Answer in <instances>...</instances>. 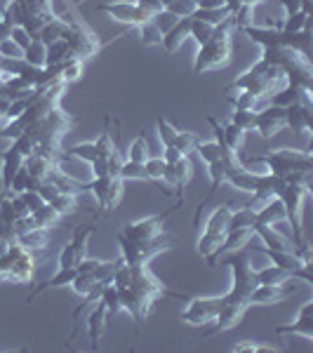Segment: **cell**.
Returning a JSON list of instances; mask_svg holds the SVG:
<instances>
[{"mask_svg":"<svg viewBox=\"0 0 313 353\" xmlns=\"http://www.w3.org/2000/svg\"><path fill=\"white\" fill-rule=\"evenodd\" d=\"M212 31H214L212 24H208V21H203V19H193V17H191V38L198 43V48L210 41Z\"/></svg>","mask_w":313,"mask_h":353,"instance_id":"7bdbcfd3","label":"cell"},{"mask_svg":"<svg viewBox=\"0 0 313 353\" xmlns=\"http://www.w3.org/2000/svg\"><path fill=\"white\" fill-rule=\"evenodd\" d=\"M196 144H198V137L193 134V132H177V137H174V141H172V146L174 149H179L184 156H189V153H193V149H196Z\"/></svg>","mask_w":313,"mask_h":353,"instance_id":"7dc6e473","label":"cell"},{"mask_svg":"<svg viewBox=\"0 0 313 353\" xmlns=\"http://www.w3.org/2000/svg\"><path fill=\"white\" fill-rule=\"evenodd\" d=\"M36 191L41 193V198H43L45 203H52L54 198H57V196H59V193H61V189H59V186L54 184V181H43V184L38 186Z\"/></svg>","mask_w":313,"mask_h":353,"instance_id":"db71d44e","label":"cell"},{"mask_svg":"<svg viewBox=\"0 0 313 353\" xmlns=\"http://www.w3.org/2000/svg\"><path fill=\"white\" fill-rule=\"evenodd\" d=\"M14 241L19 243V245H24L26 250H31V252H43V250L50 248V229H43V226H33V229L19 233Z\"/></svg>","mask_w":313,"mask_h":353,"instance_id":"44dd1931","label":"cell"},{"mask_svg":"<svg viewBox=\"0 0 313 353\" xmlns=\"http://www.w3.org/2000/svg\"><path fill=\"white\" fill-rule=\"evenodd\" d=\"M0 161H3V168H0V181H3V191H10V184H12V176L19 172V168L24 165V156L10 146L8 151L0 153Z\"/></svg>","mask_w":313,"mask_h":353,"instance_id":"ffe728a7","label":"cell"},{"mask_svg":"<svg viewBox=\"0 0 313 353\" xmlns=\"http://www.w3.org/2000/svg\"><path fill=\"white\" fill-rule=\"evenodd\" d=\"M21 59L31 66L43 68L45 59H48V45H45L43 41H31V45H28V48L24 50V54H21Z\"/></svg>","mask_w":313,"mask_h":353,"instance_id":"d6a6232c","label":"cell"},{"mask_svg":"<svg viewBox=\"0 0 313 353\" xmlns=\"http://www.w3.org/2000/svg\"><path fill=\"white\" fill-rule=\"evenodd\" d=\"M304 99H311V90L301 88V85H297V83H287V88L283 90L281 94L271 97V106H281V109H285V106L297 104V101H304Z\"/></svg>","mask_w":313,"mask_h":353,"instance_id":"cb8c5ba5","label":"cell"},{"mask_svg":"<svg viewBox=\"0 0 313 353\" xmlns=\"http://www.w3.org/2000/svg\"><path fill=\"white\" fill-rule=\"evenodd\" d=\"M189 306L181 311V321L189 325H208L217 318V313L224 306V294L221 297H189Z\"/></svg>","mask_w":313,"mask_h":353,"instance_id":"30bf717a","label":"cell"},{"mask_svg":"<svg viewBox=\"0 0 313 353\" xmlns=\"http://www.w3.org/2000/svg\"><path fill=\"white\" fill-rule=\"evenodd\" d=\"M231 212H233L231 205H217V210L210 214V219H208V224H205L203 231H208V233H226V229H229Z\"/></svg>","mask_w":313,"mask_h":353,"instance_id":"4316f807","label":"cell"},{"mask_svg":"<svg viewBox=\"0 0 313 353\" xmlns=\"http://www.w3.org/2000/svg\"><path fill=\"white\" fill-rule=\"evenodd\" d=\"M121 179H134V181H149L146 176V170H144V163H134V161H125L123 168H121Z\"/></svg>","mask_w":313,"mask_h":353,"instance_id":"ee69618b","label":"cell"},{"mask_svg":"<svg viewBox=\"0 0 313 353\" xmlns=\"http://www.w3.org/2000/svg\"><path fill=\"white\" fill-rule=\"evenodd\" d=\"M276 221H285V208L278 198H269L264 208H259L257 214H254V224L276 226Z\"/></svg>","mask_w":313,"mask_h":353,"instance_id":"603a6c76","label":"cell"},{"mask_svg":"<svg viewBox=\"0 0 313 353\" xmlns=\"http://www.w3.org/2000/svg\"><path fill=\"white\" fill-rule=\"evenodd\" d=\"M71 57H76V54L71 52V48H68V43L64 41V38H59V41L48 45V59H45V66L64 64V61L71 59Z\"/></svg>","mask_w":313,"mask_h":353,"instance_id":"f546056e","label":"cell"},{"mask_svg":"<svg viewBox=\"0 0 313 353\" xmlns=\"http://www.w3.org/2000/svg\"><path fill=\"white\" fill-rule=\"evenodd\" d=\"M90 191H92V196L97 198V205H99L101 214H111L113 210L118 208V203H121L125 186H123L121 176H94V179L90 181Z\"/></svg>","mask_w":313,"mask_h":353,"instance_id":"ba28073f","label":"cell"},{"mask_svg":"<svg viewBox=\"0 0 313 353\" xmlns=\"http://www.w3.org/2000/svg\"><path fill=\"white\" fill-rule=\"evenodd\" d=\"M68 21H71V19H64V17H54V19H50L48 24L41 28V33H38V41L50 45L54 41H59V38H64V33L68 28Z\"/></svg>","mask_w":313,"mask_h":353,"instance_id":"484cf974","label":"cell"},{"mask_svg":"<svg viewBox=\"0 0 313 353\" xmlns=\"http://www.w3.org/2000/svg\"><path fill=\"white\" fill-rule=\"evenodd\" d=\"M250 301H243V299H226L224 297V306H221V311L217 313V318H214V325L208 330V332L203 334L201 339H210L212 334H219V332H229L236 325H241L243 316H245V311L250 309Z\"/></svg>","mask_w":313,"mask_h":353,"instance_id":"8fae6325","label":"cell"},{"mask_svg":"<svg viewBox=\"0 0 313 353\" xmlns=\"http://www.w3.org/2000/svg\"><path fill=\"white\" fill-rule=\"evenodd\" d=\"M229 14H231V8H229V5H226V8H217V10L196 8V12H193V19H203V21H208V24L217 26L219 21H224Z\"/></svg>","mask_w":313,"mask_h":353,"instance_id":"b9f144b4","label":"cell"},{"mask_svg":"<svg viewBox=\"0 0 313 353\" xmlns=\"http://www.w3.org/2000/svg\"><path fill=\"white\" fill-rule=\"evenodd\" d=\"M196 5H198V0H196Z\"/></svg>","mask_w":313,"mask_h":353,"instance_id":"e7e4bbea","label":"cell"},{"mask_svg":"<svg viewBox=\"0 0 313 353\" xmlns=\"http://www.w3.org/2000/svg\"><path fill=\"white\" fill-rule=\"evenodd\" d=\"M257 163H264L266 170L271 174L281 176L285 179L287 174L292 172H313V158H311V151H294V149H273L269 153L259 158H252Z\"/></svg>","mask_w":313,"mask_h":353,"instance_id":"3957f363","label":"cell"},{"mask_svg":"<svg viewBox=\"0 0 313 353\" xmlns=\"http://www.w3.org/2000/svg\"><path fill=\"white\" fill-rule=\"evenodd\" d=\"M283 128H285V109H281V106H269V109H264V111H257L254 130L261 134V139H271V137H276Z\"/></svg>","mask_w":313,"mask_h":353,"instance_id":"9a60e30c","label":"cell"},{"mask_svg":"<svg viewBox=\"0 0 313 353\" xmlns=\"http://www.w3.org/2000/svg\"><path fill=\"white\" fill-rule=\"evenodd\" d=\"M33 221H36V226H43V229H50L52 224H57V221L61 219V214L57 212V210L52 208L50 203L41 205V208L36 210V212H31Z\"/></svg>","mask_w":313,"mask_h":353,"instance_id":"e575fe53","label":"cell"},{"mask_svg":"<svg viewBox=\"0 0 313 353\" xmlns=\"http://www.w3.org/2000/svg\"><path fill=\"white\" fill-rule=\"evenodd\" d=\"M224 266L231 269V290L224 297L250 301V292L257 285V276H254V269H252V264H250V252L245 245L233 250L229 257L224 259Z\"/></svg>","mask_w":313,"mask_h":353,"instance_id":"7a4b0ae2","label":"cell"},{"mask_svg":"<svg viewBox=\"0 0 313 353\" xmlns=\"http://www.w3.org/2000/svg\"><path fill=\"white\" fill-rule=\"evenodd\" d=\"M252 233H257L261 238V245H266V248H271V250H294L292 241L285 236H281V233L276 231V226L252 224Z\"/></svg>","mask_w":313,"mask_h":353,"instance_id":"7402d4cb","label":"cell"},{"mask_svg":"<svg viewBox=\"0 0 313 353\" xmlns=\"http://www.w3.org/2000/svg\"><path fill=\"white\" fill-rule=\"evenodd\" d=\"M94 278L92 276H88V273H76V278L71 281V290L76 294H81V297H85V294L92 290V285H94Z\"/></svg>","mask_w":313,"mask_h":353,"instance_id":"f907efd6","label":"cell"},{"mask_svg":"<svg viewBox=\"0 0 313 353\" xmlns=\"http://www.w3.org/2000/svg\"><path fill=\"white\" fill-rule=\"evenodd\" d=\"M156 125H158V137H161V144L163 146H172V141H174V137H177L179 130L174 128L168 118H158Z\"/></svg>","mask_w":313,"mask_h":353,"instance_id":"c3c4849f","label":"cell"},{"mask_svg":"<svg viewBox=\"0 0 313 353\" xmlns=\"http://www.w3.org/2000/svg\"><path fill=\"white\" fill-rule=\"evenodd\" d=\"M10 41H12L17 48H19L21 52H24L28 45H31V36H28V31H26L24 26H14L12 28V36H10Z\"/></svg>","mask_w":313,"mask_h":353,"instance_id":"f5cc1de1","label":"cell"},{"mask_svg":"<svg viewBox=\"0 0 313 353\" xmlns=\"http://www.w3.org/2000/svg\"><path fill=\"white\" fill-rule=\"evenodd\" d=\"M311 193L309 181H285V186L278 193V201L285 208V221H290L294 231V248L304 243V229H301V203Z\"/></svg>","mask_w":313,"mask_h":353,"instance_id":"5b68a950","label":"cell"},{"mask_svg":"<svg viewBox=\"0 0 313 353\" xmlns=\"http://www.w3.org/2000/svg\"><path fill=\"white\" fill-rule=\"evenodd\" d=\"M184 205V198H179L177 205L174 208H170L168 212L163 214H153V217H144V219H137V221H130V224L123 226L121 236L130 238V241H153V238H161L163 231H165V221L172 212H177V210Z\"/></svg>","mask_w":313,"mask_h":353,"instance_id":"52a82bcc","label":"cell"},{"mask_svg":"<svg viewBox=\"0 0 313 353\" xmlns=\"http://www.w3.org/2000/svg\"><path fill=\"white\" fill-rule=\"evenodd\" d=\"M285 128L294 130L297 134L311 132L313 130L311 99H304V101H297V104L285 106Z\"/></svg>","mask_w":313,"mask_h":353,"instance_id":"5bb4252c","label":"cell"},{"mask_svg":"<svg viewBox=\"0 0 313 353\" xmlns=\"http://www.w3.org/2000/svg\"><path fill=\"white\" fill-rule=\"evenodd\" d=\"M19 196L24 198V203L28 205V210H31V212H36V210L41 208V205H45V201L41 198V193H38V191H31V189H28V191H21Z\"/></svg>","mask_w":313,"mask_h":353,"instance_id":"11a10c76","label":"cell"},{"mask_svg":"<svg viewBox=\"0 0 313 353\" xmlns=\"http://www.w3.org/2000/svg\"><path fill=\"white\" fill-rule=\"evenodd\" d=\"M292 290L290 288H283V285H254L252 292H250V304H259V306H273V304H281L285 301Z\"/></svg>","mask_w":313,"mask_h":353,"instance_id":"ac0fdd59","label":"cell"},{"mask_svg":"<svg viewBox=\"0 0 313 353\" xmlns=\"http://www.w3.org/2000/svg\"><path fill=\"white\" fill-rule=\"evenodd\" d=\"M94 146H97V158H106V156H111L113 151H118L116 141H113V134L109 130V118H106V125H104V130H101L99 139L94 141Z\"/></svg>","mask_w":313,"mask_h":353,"instance_id":"f35d334b","label":"cell"},{"mask_svg":"<svg viewBox=\"0 0 313 353\" xmlns=\"http://www.w3.org/2000/svg\"><path fill=\"white\" fill-rule=\"evenodd\" d=\"M57 76H59L61 83H76L78 78L83 76V59H78V57H71V59H66L64 64H57Z\"/></svg>","mask_w":313,"mask_h":353,"instance_id":"f1b7e54d","label":"cell"},{"mask_svg":"<svg viewBox=\"0 0 313 353\" xmlns=\"http://www.w3.org/2000/svg\"><path fill=\"white\" fill-rule=\"evenodd\" d=\"M231 123L236 128H241L243 132H250V130H254V123H257V109H233Z\"/></svg>","mask_w":313,"mask_h":353,"instance_id":"8d00e7d4","label":"cell"},{"mask_svg":"<svg viewBox=\"0 0 313 353\" xmlns=\"http://www.w3.org/2000/svg\"><path fill=\"white\" fill-rule=\"evenodd\" d=\"M186 38H191V17H184V19H177V24L170 28L163 36V50L168 54H174L177 50L184 45Z\"/></svg>","mask_w":313,"mask_h":353,"instance_id":"d6986e66","label":"cell"},{"mask_svg":"<svg viewBox=\"0 0 313 353\" xmlns=\"http://www.w3.org/2000/svg\"><path fill=\"white\" fill-rule=\"evenodd\" d=\"M191 176H193V165L189 161V156H184V158H179L177 163H172V165L165 163L161 184L168 186L170 193H177L179 198H184V196H181V191L189 186Z\"/></svg>","mask_w":313,"mask_h":353,"instance_id":"4fadbf2b","label":"cell"},{"mask_svg":"<svg viewBox=\"0 0 313 353\" xmlns=\"http://www.w3.org/2000/svg\"><path fill=\"white\" fill-rule=\"evenodd\" d=\"M137 5H139L141 10H144L146 14L153 17V14H158L163 10V3L161 0H137Z\"/></svg>","mask_w":313,"mask_h":353,"instance_id":"680465c9","label":"cell"},{"mask_svg":"<svg viewBox=\"0 0 313 353\" xmlns=\"http://www.w3.org/2000/svg\"><path fill=\"white\" fill-rule=\"evenodd\" d=\"M118 248H121V259L125 264H149L153 257L161 252L174 248V243H165L163 238H153V241H130L118 233Z\"/></svg>","mask_w":313,"mask_h":353,"instance_id":"8992f818","label":"cell"},{"mask_svg":"<svg viewBox=\"0 0 313 353\" xmlns=\"http://www.w3.org/2000/svg\"><path fill=\"white\" fill-rule=\"evenodd\" d=\"M193 151L198 153V158H201L205 165H210L214 161H221V151H224V149H221L217 141H198Z\"/></svg>","mask_w":313,"mask_h":353,"instance_id":"74e56055","label":"cell"},{"mask_svg":"<svg viewBox=\"0 0 313 353\" xmlns=\"http://www.w3.org/2000/svg\"><path fill=\"white\" fill-rule=\"evenodd\" d=\"M99 12H106L113 17V21L118 24H125V26H141L146 21H151V17L144 12L132 0H116V3H101L97 5Z\"/></svg>","mask_w":313,"mask_h":353,"instance_id":"7c38bea8","label":"cell"},{"mask_svg":"<svg viewBox=\"0 0 313 353\" xmlns=\"http://www.w3.org/2000/svg\"><path fill=\"white\" fill-rule=\"evenodd\" d=\"M254 276H257L259 285H285L290 278H292L285 269H281V266H276V264L254 271Z\"/></svg>","mask_w":313,"mask_h":353,"instance_id":"d4e9b609","label":"cell"},{"mask_svg":"<svg viewBox=\"0 0 313 353\" xmlns=\"http://www.w3.org/2000/svg\"><path fill=\"white\" fill-rule=\"evenodd\" d=\"M38 261L33 257L31 250H26L24 245L17 241L10 243L8 254L3 257V271H5V283H14V285H26L33 283L36 278Z\"/></svg>","mask_w":313,"mask_h":353,"instance_id":"277c9868","label":"cell"},{"mask_svg":"<svg viewBox=\"0 0 313 353\" xmlns=\"http://www.w3.org/2000/svg\"><path fill=\"white\" fill-rule=\"evenodd\" d=\"M198 8H205V10L226 8V0H198Z\"/></svg>","mask_w":313,"mask_h":353,"instance_id":"be15d7a7","label":"cell"},{"mask_svg":"<svg viewBox=\"0 0 313 353\" xmlns=\"http://www.w3.org/2000/svg\"><path fill=\"white\" fill-rule=\"evenodd\" d=\"M64 158H78L85 165H92L97 161V146L94 141H81V144L71 146L68 151H64Z\"/></svg>","mask_w":313,"mask_h":353,"instance_id":"1f68e13d","label":"cell"},{"mask_svg":"<svg viewBox=\"0 0 313 353\" xmlns=\"http://www.w3.org/2000/svg\"><path fill=\"white\" fill-rule=\"evenodd\" d=\"M26 106H28V99H14V101H10L5 118H8V121H12V118H19L21 113L26 111Z\"/></svg>","mask_w":313,"mask_h":353,"instance_id":"9f6ffc18","label":"cell"},{"mask_svg":"<svg viewBox=\"0 0 313 353\" xmlns=\"http://www.w3.org/2000/svg\"><path fill=\"white\" fill-rule=\"evenodd\" d=\"M64 41L68 43L71 52L76 54L78 59H83V61L90 59V57H94L101 50L99 38H97L88 26H83L81 21H73V19L68 21V28H66V33H64Z\"/></svg>","mask_w":313,"mask_h":353,"instance_id":"9c48e42d","label":"cell"},{"mask_svg":"<svg viewBox=\"0 0 313 353\" xmlns=\"http://www.w3.org/2000/svg\"><path fill=\"white\" fill-rule=\"evenodd\" d=\"M311 26V14L306 12H294V14H285V19L281 21V24H276L273 28H278V31H285V33H297V31H304V28Z\"/></svg>","mask_w":313,"mask_h":353,"instance_id":"4dcf8cb0","label":"cell"},{"mask_svg":"<svg viewBox=\"0 0 313 353\" xmlns=\"http://www.w3.org/2000/svg\"><path fill=\"white\" fill-rule=\"evenodd\" d=\"M224 236H226V233H208V231H203L201 236H198V243H196L198 254L205 257V261H208L214 252H217L219 245L224 243Z\"/></svg>","mask_w":313,"mask_h":353,"instance_id":"83f0119b","label":"cell"},{"mask_svg":"<svg viewBox=\"0 0 313 353\" xmlns=\"http://www.w3.org/2000/svg\"><path fill=\"white\" fill-rule=\"evenodd\" d=\"M50 205H52V208L61 214V217H64V214H73L78 210V193L61 191Z\"/></svg>","mask_w":313,"mask_h":353,"instance_id":"836d02e7","label":"cell"},{"mask_svg":"<svg viewBox=\"0 0 313 353\" xmlns=\"http://www.w3.org/2000/svg\"><path fill=\"white\" fill-rule=\"evenodd\" d=\"M0 238H5V241H14V231H12V226L5 221L3 212H0Z\"/></svg>","mask_w":313,"mask_h":353,"instance_id":"94428289","label":"cell"},{"mask_svg":"<svg viewBox=\"0 0 313 353\" xmlns=\"http://www.w3.org/2000/svg\"><path fill=\"white\" fill-rule=\"evenodd\" d=\"M149 139H146L144 132L137 134V139L130 144L128 149V161H134V163H146V158H149Z\"/></svg>","mask_w":313,"mask_h":353,"instance_id":"d590c367","label":"cell"},{"mask_svg":"<svg viewBox=\"0 0 313 353\" xmlns=\"http://www.w3.org/2000/svg\"><path fill=\"white\" fill-rule=\"evenodd\" d=\"M163 161L165 163H170V165H172V163H177L179 161V158H184V153H181L179 149H174V146H165V151H163Z\"/></svg>","mask_w":313,"mask_h":353,"instance_id":"91938a15","label":"cell"},{"mask_svg":"<svg viewBox=\"0 0 313 353\" xmlns=\"http://www.w3.org/2000/svg\"><path fill=\"white\" fill-rule=\"evenodd\" d=\"M137 28H139V43L144 45V48H151V45L163 43V31L153 24V21H146V24H141Z\"/></svg>","mask_w":313,"mask_h":353,"instance_id":"ab89813d","label":"cell"},{"mask_svg":"<svg viewBox=\"0 0 313 353\" xmlns=\"http://www.w3.org/2000/svg\"><path fill=\"white\" fill-rule=\"evenodd\" d=\"M144 170H146V176L149 181H161L163 179V170H165V161L163 158H146L144 163Z\"/></svg>","mask_w":313,"mask_h":353,"instance_id":"816d5d0a","label":"cell"},{"mask_svg":"<svg viewBox=\"0 0 313 353\" xmlns=\"http://www.w3.org/2000/svg\"><path fill=\"white\" fill-rule=\"evenodd\" d=\"M24 52H21L19 48H17V45L10 41H0V57H5V59H12V57H21Z\"/></svg>","mask_w":313,"mask_h":353,"instance_id":"6f0895ef","label":"cell"},{"mask_svg":"<svg viewBox=\"0 0 313 353\" xmlns=\"http://www.w3.org/2000/svg\"><path fill=\"white\" fill-rule=\"evenodd\" d=\"M281 3V8L285 10V14H294L301 10V0H278Z\"/></svg>","mask_w":313,"mask_h":353,"instance_id":"6125c7cd","label":"cell"},{"mask_svg":"<svg viewBox=\"0 0 313 353\" xmlns=\"http://www.w3.org/2000/svg\"><path fill=\"white\" fill-rule=\"evenodd\" d=\"M231 351H236V353H276L278 349L276 346H271V344H259V341H241V344H236Z\"/></svg>","mask_w":313,"mask_h":353,"instance_id":"681fc988","label":"cell"},{"mask_svg":"<svg viewBox=\"0 0 313 353\" xmlns=\"http://www.w3.org/2000/svg\"><path fill=\"white\" fill-rule=\"evenodd\" d=\"M224 128V144H226V149L233 151V153H238V149L243 146V139H245V132H243L241 128H236L231 121L226 123V125H221Z\"/></svg>","mask_w":313,"mask_h":353,"instance_id":"60d3db41","label":"cell"},{"mask_svg":"<svg viewBox=\"0 0 313 353\" xmlns=\"http://www.w3.org/2000/svg\"><path fill=\"white\" fill-rule=\"evenodd\" d=\"M196 0H172V3L168 5V12L174 14L177 19H184V17H193V12H196Z\"/></svg>","mask_w":313,"mask_h":353,"instance_id":"bcb514c9","label":"cell"},{"mask_svg":"<svg viewBox=\"0 0 313 353\" xmlns=\"http://www.w3.org/2000/svg\"><path fill=\"white\" fill-rule=\"evenodd\" d=\"M283 334H301L304 339L313 341V299L304 301V306L299 309L297 321L276 327V337H283Z\"/></svg>","mask_w":313,"mask_h":353,"instance_id":"2e32d148","label":"cell"},{"mask_svg":"<svg viewBox=\"0 0 313 353\" xmlns=\"http://www.w3.org/2000/svg\"><path fill=\"white\" fill-rule=\"evenodd\" d=\"M233 19L231 14L226 17L224 21H219L214 26L210 41L198 48L196 54V64H193V73L201 76V73L208 71H217V68H224L231 61V52H233V41H231V31H233Z\"/></svg>","mask_w":313,"mask_h":353,"instance_id":"6da1fadb","label":"cell"},{"mask_svg":"<svg viewBox=\"0 0 313 353\" xmlns=\"http://www.w3.org/2000/svg\"><path fill=\"white\" fill-rule=\"evenodd\" d=\"M226 99L233 104V109H257V104H259L257 97L252 92H248V90H238V97L226 92Z\"/></svg>","mask_w":313,"mask_h":353,"instance_id":"f6af8a7d","label":"cell"},{"mask_svg":"<svg viewBox=\"0 0 313 353\" xmlns=\"http://www.w3.org/2000/svg\"><path fill=\"white\" fill-rule=\"evenodd\" d=\"M88 337H90V349L97 351L99 349V341L101 337L106 334V325H109V316H106V304L101 301V297L97 299V306L92 309V313H90L88 318Z\"/></svg>","mask_w":313,"mask_h":353,"instance_id":"e0dca14e","label":"cell"}]
</instances>
